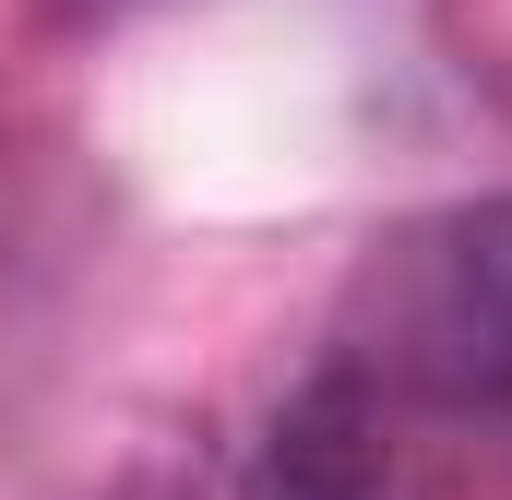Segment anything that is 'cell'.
Listing matches in <instances>:
<instances>
[{
	"label": "cell",
	"mask_w": 512,
	"mask_h": 500,
	"mask_svg": "<svg viewBox=\"0 0 512 500\" xmlns=\"http://www.w3.org/2000/svg\"><path fill=\"white\" fill-rule=\"evenodd\" d=\"M239 500H393V393L370 358H322L251 429Z\"/></svg>",
	"instance_id": "obj_2"
},
{
	"label": "cell",
	"mask_w": 512,
	"mask_h": 500,
	"mask_svg": "<svg viewBox=\"0 0 512 500\" xmlns=\"http://www.w3.org/2000/svg\"><path fill=\"white\" fill-rule=\"evenodd\" d=\"M346 358L441 417H512V191L441 203L370 262Z\"/></svg>",
	"instance_id": "obj_1"
}]
</instances>
